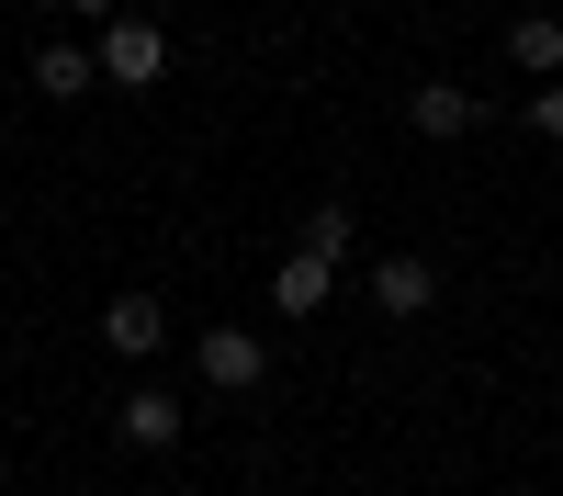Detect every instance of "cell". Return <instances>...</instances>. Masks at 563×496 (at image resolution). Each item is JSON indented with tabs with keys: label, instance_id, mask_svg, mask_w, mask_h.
I'll return each instance as SVG.
<instances>
[{
	"label": "cell",
	"instance_id": "1",
	"mask_svg": "<svg viewBox=\"0 0 563 496\" xmlns=\"http://www.w3.org/2000/svg\"><path fill=\"white\" fill-rule=\"evenodd\" d=\"M90 57H102V79H124V90H147V79L169 68V34H158L147 12H113V23H102V45H90Z\"/></svg>",
	"mask_w": 563,
	"mask_h": 496
},
{
	"label": "cell",
	"instance_id": "4",
	"mask_svg": "<svg viewBox=\"0 0 563 496\" xmlns=\"http://www.w3.org/2000/svg\"><path fill=\"white\" fill-rule=\"evenodd\" d=\"M372 305H384V316H429V305H440V271H429V260H406V249H395V260H372Z\"/></svg>",
	"mask_w": 563,
	"mask_h": 496
},
{
	"label": "cell",
	"instance_id": "6",
	"mask_svg": "<svg viewBox=\"0 0 563 496\" xmlns=\"http://www.w3.org/2000/svg\"><path fill=\"white\" fill-rule=\"evenodd\" d=\"M90 79H102V57H90V45H34V90H45V102H79Z\"/></svg>",
	"mask_w": 563,
	"mask_h": 496
},
{
	"label": "cell",
	"instance_id": "12",
	"mask_svg": "<svg viewBox=\"0 0 563 496\" xmlns=\"http://www.w3.org/2000/svg\"><path fill=\"white\" fill-rule=\"evenodd\" d=\"M68 12H90V23H113V12H124V0H68Z\"/></svg>",
	"mask_w": 563,
	"mask_h": 496
},
{
	"label": "cell",
	"instance_id": "7",
	"mask_svg": "<svg viewBox=\"0 0 563 496\" xmlns=\"http://www.w3.org/2000/svg\"><path fill=\"white\" fill-rule=\"evenodd\" d=\"M102 339H113V350H135V361H147V350L169 339V316H158L147 294H124V305H102Z\"/></svg>",
	"mask_w": 563,
	"mask_h": 496
},
{
	"label": "cell",
	"instance_id": "10",
	"mask_svg": "<svg viewBox=\"0 0 563 496\" xmlns=\"http://www.w3.org/2000/svg\"><path fill=\"white\" fill-rule=\"evenodd\" d=\"M305 249H316V260H339V249H350V214H339V203H316V214H305Z\"/></svg>",
	"mask_w": 563,
	"mask_h": 496
},
{
	"label": "cell",
	"instance_id": "3",
	"mask_svg": "<svg viewBox=\"0 0 563 496\" xmlns=\"http://www.w3.org/2000/svg\"><path fill=\"white\" fill-rule=\"evenodd\" d=\"M203 384H225V395H249V384H271V350H260V328H203Z\"/></svg>",
	"mask_w": 563,
	"mask_h": 496
},
{
	"label": "cell",
	"instance_id": "9",
	"mask_svg": "<svg viewBox=\"0 0 563 496\" xmlns=\"http://www.w3.org/2000/svg\"><path fill=\"white\" fill-rule=\"evenodd\" d=\"M507 57H519L530 79H552V68H563V23H552V12H530V23H507Z\"/></svg>",
	"mask_w": 563,
	"mask_h": 496
},
{
	"label": "cell",
	"instance_id": "2",
	"mask_svg": "<svg viewBox=\"0 0 563 496\" xmlns=\"http://www.w3.org/2000/svg\"><path fill=\"white\" fill-rule=\"evenodd\" d=\"M406 124L429 135V147H451V135H474V124H485V102H474L462 79H417V90H406Z\"/></svg>",
	"mask_w": 563,
	"mask_h": 496
},
{
	"label": "cell",
	"instance_id": "11",
	"mask_svg": "<svg viewBox=\"0 0 563 496\" xmlns=\"http://www.w3.org/2000/svg\"><path fill=\"white\" fill-rule=\"evenodd\" d=\"M530 135H563V79H541V102H530Z\"/></svg>",
	"mask_w": 563,
	"mask_h": 496
},
{
	"label": "cell",
	"instance_id": "8",
	"mask_svg": "<svg viewBox=\"0 0 563 496\" xmlns=\"http://www.w3.org/2000/svg\"><path fill=\"white\" fill-rule=\"evenodd\" d=\"M113 429H124L135 451H169V440H180V406H169V395H124V406H113Z\"/></svg>",
	"mask_w": 563,
	"mask_h": 496
},
{
	"label": "cell",
	"instance_id": "5",
	"mask_svg": "<svg viewBox=\"0 0 563 496\" xmlns=\"http://www.w3.org/2000/svg\"><path fill=\"white\" fill-rule=\"evenodd\" d=\"M327 294H339V260H316V249H294V260L271 271V305H282V316H316Z\"/></svg>",
	"mask_w": 563,
	"mask_h": 496
}]
</instances>
